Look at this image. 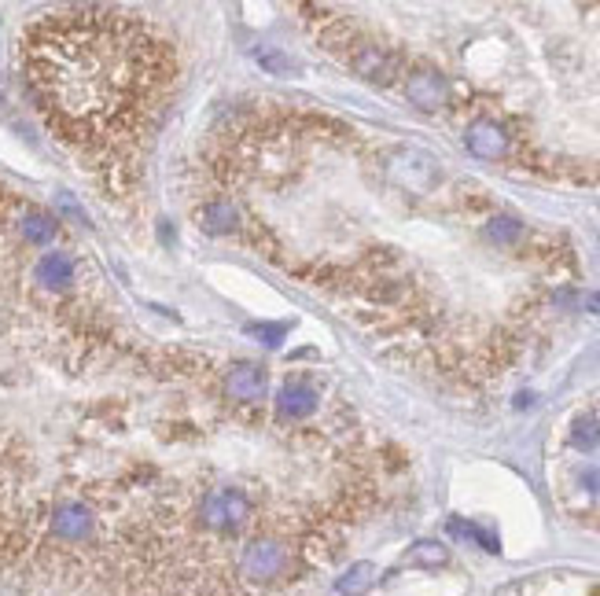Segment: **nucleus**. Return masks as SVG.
<instances>
[{
  "mask_svg": "<svg viewBox=\"0 0 600 596\" xmlns=\"http://www.w3.org/2000/svg\"><path fill=\"white\" fill-rule=\"evenodd\" d=\"M22 67L48 126L92 155H118L152 122L170 52L140 19L107 8L48 15L22 37Z\"/></svg>",
  "mask_w": 600,
  "mask_h": 596,
  "instance_id": "nucleus-1",
  "label": "nucleus"
},
{
  "mask_svg": "<svg viewBox=\"0 0 600 596\" xmlns=\"http://www.w3.org/2000/svg\"><path fill=\"white\" fill-rule=\"evenodd\" d=\"M251 523H255V501L243 486H233V482L210 486L195 505V527L203 534L236 537Z\"/></svg>",
  "mask_w": 600,
  "mask_h": 596,
  "instance_id": "nucleus-2",
  "label": "nucleus"
},
{
  "mask_svg": "<svg viewBox=\"0 0 600 596\" xmlns=\"http://www.w3.org/2000/svg\"><path fill=\"white\" fill-rule=\"evenodd\" d=\"M295 556L288 549V541L284 537H272V534H262L255 541H247L243 545V553L236 560L240 567V578H247L251 585H272V582H280L288 570H291Z\"/></svg>",
  "mask_w": 600,
  "mask_h": 596,
  "instance_id": "nucleus-3",
  "label": "nucleus"
},
{
  "mask_svg": "<svg viewBox=\"0 0 600 596\" xmlns=\"http://www.w3.org/2000/svg\"><path fill=\"white\" fill-rule=\"evenodd\" d=\"M391 184H398L409 195H428L438 184V159L420 152V147H394L383 162Z\"/></svg>",
  "mask_w": 600,
  "mask_h": 596,
  "instance_id": "nucleus-4",
  "label": "nucleus"
},
{
  "mask_svg": "<svg viewBox=\"0 0 600 596\" xmlns=\"http://www.w3.org/2000/svg\"><path fill=\"white\" fill-rule=\"evenodd\" d=\"M346 44V63L350 70L358 74V78L372 82V85H394V78L402 74V63H398L394 52H387V48L380 44H372V41H343Z\"/></svg>",
  "mask_w": 600,
  "mask_h": 596,
  "instance_id": "nucleus-5",
  "label": "nucleus"
},
{
  "mask_svg": "<svg viewBox=\"0 0 600 596\" xmlns=\"http://www.w3.org/2000/svg\"><path fill=\"white\" fill-rule=\"evenodd\" d=\"M221 387H225V397H229V402L255 405V402H262L265 390H269V372L262 365H251V361H236L229 372H225Z\"/></svg>",
  "mask_w": 600,
  "mask_h": 596,
  "instance_id": "nucleus-6",
  "label": "nucleus"
},
{
  "mask_svg": "<svg viewBox=\"0 0 600 596\" xmlns=\"http://www.w3.org/2000/svg\"><path fill=\"white\" fill-rule=\"evenodd\" d=\"M464 144H468V152L475 159H486V162H497V159H505L509 155V147H512V137L509 129L501 126V122H493V118H475L468 133H464Z\"/></svg>",
  "mask_w": 600,
  "mask_h": 596,
  "instance_id": "nucleus-7",
  "label": "nucleus"
},
{
  "mask_svg": "<svg viewBox=\"0 0 600 596\" xmlns=\"http://www.w3.org/2000/svg\"><path fill=\"white\" fill-rule=\"evenodd\" d=\"M406 99H409L416 111L435 114V111L446 107L449 85H446L442 74H435V70H413L409 78H406Z\"/></svg>",
  "mask_w": 600,
  "mask_h": 596,
  "instance_id": "nucleus-8",
  "label": "nucleus"
},
{
  "mask_svg": "<svg viewBox=\"0 0 600 596\" xmlns=\"http://www.w3.org/2000/svg\"><path fill=\"white\" fill-rule=\"evenodd\" d=\"M34 280L44 287V291H70V284L78 280V262H74L67 251H44L37 262H34Z\"/></svg>",
  "mask_w": 600,
  "mask_h": 596,
  "instance_id": "nucleus-9",
  "label": "nucleus"
},
{
  "mask_svg": "<svg viewBox=\"0 0 600 596\" xmlns=\"http://www.w3.org/2000/svg\"><path fill=\"white\" fill-rule=\"evenodd\" d=\"M313 412H317V390H313V383H306V380H284V387L277 390V416L298 424V420H306Z\"/></svg>",
  "mask_w": 600,
  "mask_h": 596,
  "instance_id": "nucleus-10",
  "label": "nucleus"
},
{
  "mask_svg": "<svg viewBox=\"0 0 600 596\" xmlns=\"http://www.w3.org/2000/svg\"><path fill=\"white\" fill-rule=\"evenodd\" d=\"M199 225L210 236H221V232H233L240 225V210L229 199H210V203L199 207Z\"/></svg>",
  "mask_w": 600,
  "mask_h": 596,
  "instance_id": "nucleus-11",
  "label": "nucleus"
},
{
  "mask_svg": "<svg viewBox=\"0 0 600 596\" xmlns=\"http://www.w3.org/2000/svg\"><path fill=\"white\" fill-rule=\"evenodd\" d=\"M372 582H376V567H372L368 560H358V563H350L339 575L336 592L339 596H365L372 589Z\"/></svg>",
  "mask_w": 600,
  "mask_h": 596,
  "instance_id": "nucleus-12",
  "label": "nucleus"
},
{
  "mask_svg": "<svg viewBox=\"0 0 600 596\" xmlns=\"http://www.w3.org/2000/svg\"><path fill=\"white\" fill-rule=\"evenodd\" d=\"M486 239L493 247H512V243L523 239V225H519L516 217H509V214H497V217L486 221Z\"/></svg>",
  "mask_w": 600,
  "mask_h": 596,
  "instance_id": "nucleus-13",
  "label": "nucleus"
},
{
  "mask_svg": "<svg viewBox=\"0 0 600 596\" xmlns=\"http://www.w3.org/2000/svg\"><path fill=\"white\" fill-rule=\"evenodd\" d=\"M406 563H413V567H446L449 563V549L442 541H416L409 549V556H406Z\"/></svg>",
  "mask_w": 600,
  "mask_h": 596,
  "instance_id": "nucleus-14",
  "label": "nucleus"
},
{
  "mask_svg": "<svg viewBox=\"0 0 600 596\" xmlns=\"http://www.w3.org/2000/svg\"><path fill=\"white\" fill-rule=\"evenodd\" d=\"M571 442L579 445L582 453L596 450V445H600V420L596 416H579V420H574V427H571Z\"/></svg>",
  "mask_w": 600,
  "mask_h": 596,
  "instance_id": "nucleus-15",
  "label": "nucleus"
},
{
  "mask_svg": "<svg viewBox=\"0 0 600 596\" xmlns=\"http://www.w3.org/2000/svg\"><path fill=\"white\" fill-rule=\"evenodd\" d=\"M449 534H457V537H468V541H479L486 553H501V545H497V537L483 527H475V523H464V519H449Z\"/></svg>",
  "mask_w": 600,
  "mask_h": 596,
  "instance_id": "nucleus-16",
  "label": "nucleus"
},
{
  "mask_svg": "<svg viewBox=\"0 0 600 596\" xmlns=\"http://www.w3.org/2000/svg\"><path fill=\"white\" fill-rule=\"evenodd\" d=\"M288 328L291 325H280V320L277 325H269V320H255V325H247V335L258 339L262 346H280L288 339Z\"/></svg>",
  "mask_w": 600,
  "mask_h": 596,
  "instance_id": "nucleus-17",
  "label": "nucleus"
},
{
  "mask_svg": "<svg viewBox=\"0 0 600 596\" xmlns=\"http://www.w3.org/2000/svg\"><path fill=\"white\" fill-rule=\"evenodd\" d=\"M258 63L269 70V74H298V63L284 52H272V48H258Z\"/></svg>",
  "mask_w": 600,
  "mask_h": 596,
  "instance_id": "nucleus-18",
  "label": "nucleus"
}]
</instances>
